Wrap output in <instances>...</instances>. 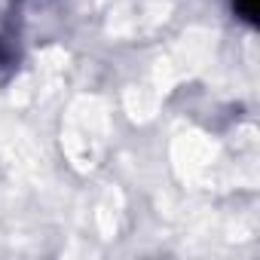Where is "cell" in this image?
<instances>
[{"instance_id": "obj_1", "label": "cell", "mask_w": 260, "mask_h": 260, "mask_svg": "<svg viewBox=\"0 0 260 260\" xmlns=\"http://www.w3.org/2000/svg\"><path fill=\"white\" fill-rule=\"evenodd\" d=\"M233 7L245 22H251V25L257 22V0H233Z\"/></svg>"}]
</instances>
